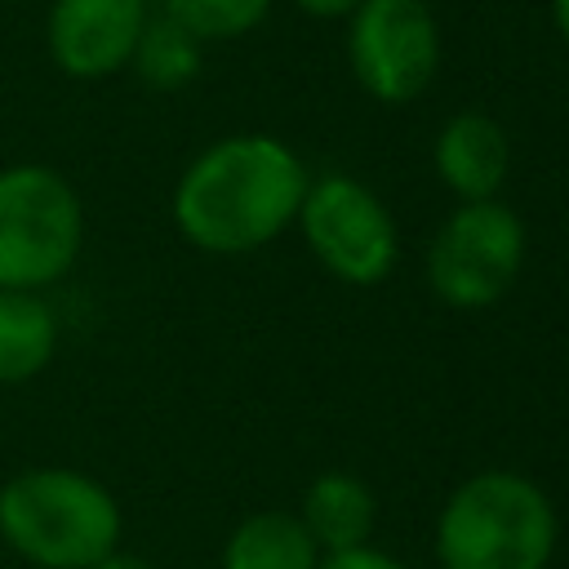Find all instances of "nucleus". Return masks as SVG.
I'll list each match as a JSON object with an SVG mask.
<instances>
[{"instance_id": "3", "label": "nucleus", "mask_w": 569, "mask_h": 569, "mask_svg": "<svg viewBox=\"0 0 569 569\" xmlns=\"http://www.w3.org/2000/svg\"><path fill=\"white\" fill-rule=\"evenodd\" d=\"M556 507L520 471L467 476L436 516L440 569H547Z\"/></svg>"}, {"instance_id": "10", "label": "nucleus", "mask_w": 569, "mask_h": 569, "mask_svg": "<svg viewBox=\"0 0 569 569\" xmlns=\"http://www.w3.org/2000/svg\"><path fill=\"white\" fill-rule=\"evenodd\" d=\"M298 520L316 538L320 556L347 551V547H365L369 533H373V520H378V498L360 476L325 471V476H316L307 485Z\"/></svg>"}, {"instance_id": "16", "label": "nucleus", "mask_w": 569, "mask_h": 569, "mask_svg": "<svg viewBox=\"0 0 569 569\" xmlns=\"http://www.w3.org/2000/svg\"><path fill=\"white\" fill-rule=\"evenodd\" d=\"M365 0H293V9H302L307 18H351Z\"/></svg>"}, {"instance_id": "7", "label": "nucleus", "mask_w": 569, "mask_h": 569, "mask_svg": "<svg viewBox=\"0 0 569 569\" xmlns=\"http://www.w3.org/2000/svg\"><path fill=\"white\" fill-rule=\"evenodd\" d=\"M356 84L387 107L413 102L440 67V27L427 0H365L347 18Z\"/></svg>"}, {"instance_id": "6", "label": "nucleus", "mask_w": 569, "mask_h": 569, "mask_svg": "<svg viewBox=\"0 0 569 569\" xmlns=\"http://www.w3.org/2000/svg\"><path fill=\"white\" fill-rule=\"evenodd\" d=\"M298 227L316 262L342 284H378L396 267L400 236L387 204L347 173H325L307 182Z\"/></svg>"}, {"instance_id": "1", "label": "nucleus", "mask_w": 569, "mask_h": 569, "mask_svg": "<svg viewBox=\"0 0 569 569\" xmlns=\"http://www.w3.org/2000/svg\"><path fill=\"white\" fill-rule=\"evenodd\" d=\"M307 182L289 142L271 133H227L182 169L173 187V227L200 253L240 258L298 222Z\"/></svg>"}, {"instance_id": "11", "label": "nucleus", "mask_w": 569, "mask_h": 569, "mask_svg": "<svg viewBox=\"0 0 569 569\" xmlns=\"http://www.w3.org/2000/svg\"><path fill=\"white\" fill-rule=\"evenodd\" d=\"M58 351V316L44 293L0 289V382L18 387L49 369Z\"/></svg>"}, {"instance_id": "15", "label": "nucleus", "mask_w": 569, "mask_h": 569, "mask_svg": "<svg viewBox=\"0 0 569 569\" xmlns=\"http://www.w3.org/2000/svg\"><path fill=\"white\" fill-rule=\"evenodd\" d=\"M316 569H405L396 556H387V551H378V547H347V551H329V556H320V565Z\"/></svg>"}, {"instance_id": "4", "label": "nucleus", "mask_w": 569, "mask_h": 569, "mask_svg": "<svg viewBox=\"0 0 569 569\" xmlns=\"http://www.w3.org/2000/svg\"><path fill=\"white\" fill-rule=\"evenodd\" d=\"M84 249L80 191L40 160L0 169V289L44 293Z\"/></svg>"}, {"instance_id": "18", "label": "nucleus", "mask_w": 569, "mask_h": 569, "mask_svg": "<svg viewBox=\"0 0 569 569\" xmlns=\"http://www.w3.org/2000/svg\"><path fill=\"white\" fill-rule=\"evenodd\" d=\"M547 4H551V22H556L560 40L569 44V0H547Z\"/></svg>"}, {"instance_id": "5", "label": "nucleus", "mask_w": 569, "mask_h": 569, "mask_svg": "<svg viewBox=\"0 0 569 569\" xmlns=\"http://www.w3.org/2000/svg\"><path fill=\"white\" fill-rule=\"evenodd\" d=\"M525 267V222L502 200H462L427 249V284L458 311L493 307Z\"/></svg>"}, {"instance_id": "8", "label": "nucleus", "mask_w": 569, "mask_h": 569, "mask_svg": "<svg viewBox=\"0 0 569 569\" xmlns=\"http://www.w3.org/2000/svg\"><path fill=\"white\" fill-rule=\"evenodd\" d=\"M147 27V0H49L44 44L62 76L107 80L129 67Z\"/></svg>"}, {"instance_id": "12", "label": "nucleus", "mask_w": 569, "mask_h": 569, "mask_svg": "<svg viewBox=\"0 0 569 569\" xmlns=\"http://www.w3.org/2000/svg\"><path fill=\"white\" fill-rule=\"evenodd\" d=\"M320 547L293 511H253L222 542V569H316Z\"/></svg>"}, {"instance_id": "9", "label": "nucleus", "mask_w": 569, "mask_h": 569, "mask_svg": "<svg viewBox=\"0 0 569 569\" xmlns=\"http://www.w3.org/2000/svg\"><path fill=\"white\" fill-rule=\"evenodd\" d=\"M440 182L462 200H498V187L511 169V142L502 124L485 111H458L440 124L431 147Z\"/></svg>"}, {"instance_id": "2", "label": "nucleus", "mask_w": 569, "mask_h": 569, "mask_svg": "<svg viewBox=\"0 0 569 569\" xmlns=\"http://www.w3.org/2000/svg\"><path fill=\"white\" fill-rule=\"evenodd\" d=\"M120 533V502L89 471L27 467L0 485V542L36 569H93Z\"/></svg>"}, {"instance_id": "13", "label": "nucleus", "mask_w": 569, "mask_h": 569, "mask_svg": "<svg viewBox=\"0 0 569 569\" xmlns=\"http://www.w3.org/2000/svg\"><path fill=\"white\" fill-rule=\"evenodd\" d=\"M133 76L156 89V93H173V89H187L196 76H200V40L191 31H182L178 22H169L164 13L160 18H147L138 44H133V58H129Z\"/></svg>"}, {"instance_id": "14", "label": "nucleus", "mask_w": 569, "mask_h": 569, "mask_svg": "<svg viewBox=\"0 0 569 569\" xmlns=\"http://www.w3.org/2000/svg\"><path fill=\"white\" fill-rule=\"evenodd\" d=\"M271 0H164V18L204 40H236L262 27Z\"/></svg>"}, {"instance_id": "17", "label": "nucleus", "mask_w": 569, "mask_h": 569, "mask_svg": "<svg viewBox=\"0 0 569 569\" xmlns=\"http://www.w3.org/2000/svg\"><path fill=\"white\" fill-rule=\"evenodd\" d=\"M93 569H156V565H151L147 556H133V551H120V547H116V551L102 556Z\"/></svg>"}]
</instances>
